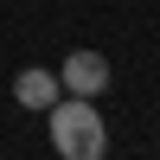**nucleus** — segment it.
Segmentation results:
<instances>
[{
  "mask_svg": "<svg viewBox=\"0 0 160 160\" xmlns=\"http://www.w3.org/2000/svg\"><path fill=\"white\" fill-rule=\"evenodd\" d=\"M45 128H51V148L64 160H102L109 154V122H102L96 96H58L45 109Z\"/></svg>",
  "mask_w": 160,
  "mask_h": 160,
  "instance_id": "nucleus-1",
  "label": "nucleus"
},
{
  "mask_svg": "<svg viewBox=\"0 0 160 160\" xmlns=\"http://www.w3.org/2000/svg\"><path fill=\"white\" fill-rule=\"evenodd\" d=\"M109 58H102V51H71V58L58 64V90L64 96H102V90H109Z\"/></svg>",
  "mask_w": 160,
  "mask_h": 160,
  "instance_id": "nucleus-2",
  "label": "nucleus"
},
{
  "mask_svg": "<svg viewBox=\"0 0 160 160\" xmlns=\"http://www.w3.org/2000/svg\"><path fill=\"white\" fill-rule=\"evenodd\" d=\"M58 96H64V90H58V71H38V64H32V71L13 77V102H19V109H32V115H45Z\"/></svg>",
  "mask_w": 160,
  "mask_h": 160,
  "instance_id": "nucleus-3",
  "label": "nucleus"
}]
</instances>
